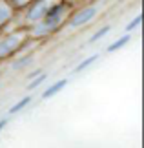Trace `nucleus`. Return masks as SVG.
<instances>
[{
  "label": "nucleus",
  "mask_w": 144,
  "mask_h": 148,
  "mask_svg": "<svg viewBox=\"0 0 144 148\" xmlns=\"http://www.w3.org/2000/svg\"><path fill=\"white\" fill-rule=\"evenodd\" d=\"M95 13H97V9L95 8H86V9H82L80 13H77L71 18V26L73 27H77V26H82V24H86L88 20H91L95 16Z\"/></svg>",
  "instance_id": "nucleus-1"
},
{
  "label": "nucleus",
  "mask_w": 144,
  "mask_h": 148,
  "mask_svg": "<svg viewBox=\"0 0 144 148\" xmlns=\"http://www.w3.org/2000/svg\"><path fill=\"white\" fill-rule=\"evenodd\" d=\"M18 42H20V37L18 35H16V37H9V38H5V40H2V42H0V57L9 55L11 51L18 46Z\"/></svg>",
  "instance_id": "nucleus-2"
},
{
  "label": "nucleus",
  "mask_w": 144,
  "mask_h": 148,
  "mask_svg": "<svg viewBox=\"0 0 144 148\" xmlns=\"http://www.w3.org/2000/svg\"><path fill=\"white\" fill-rule=\"evenodd\" d=\"M66 84H68V81H66V79H62V81H59V82H55V84H53V86H49L48 90H46V92H44V95H42V97H44V99H49V97H53V95H55V93H59V92H60V90H62V88H64V86H66Z\"/></svg>",
  "instance_id": "nucleus-3"
},
{
  "label": "nucleus",
  "mask_w": 144,
  "mask_h": 148,
  "mask_svg": "<svg viewBox=\"0 0 144 148\" xmlns=\"http://www.w3.org/2000/svg\"><path fill=\"white\" fill-rule=\"evenodd\" d=\"M29 102H31V97H24L22 101L16 102L15 106H11V108H9V113H16V112H20L22 108H26L27 104H29Z\"/></svg>",
  "instance_id": "nucleus-4"
},
{
  "label": "nucleus",
  "mask_w": 144,
  "mask_h": 148,
  "mask_svg": "<svg viewBox=\"0 0 144 148\" xmlns=\"http://www.w3.org/2000/svg\"><path fill=\"white\" fill-rule=\"evenodd\" d=\"M128 40H130V37H128V35H124L122 38H119L117 42H113L111 46L108 48V51H117V49H120V48L124 46V44H128Z\"/></svg>",
  "instance_id": "nucleus-5"
},
{
  "label": "nucleus",
  "mask_w": 144,
  "mask_h": 148,
  "mask_svg": "<svg viewBox=\"0 0 144 148\" xmlns=\"http://www.w3.org/2000/svg\"><path fill=\"white\" fill-rule=\"evenodd\" d=\"M97 59H99V55H91L89 59H86V60H82V62H80V64H78L77 68H75V71H82L84 68H88V66H91V64H93V62H95Z\"/></svg>",
  "instance_id": "nucleus-6"
},
{
  "label": "nucleus",
  "mask_w": 144,
  "mask_h": 148,
  "mask_svg": "<svg viewBox=\"0 0 144 148\" xmlns=\"http://www.w3.org/2000/svg\"><path fill=\"white\" fill-rule=\"evenodd\" d=\"M33 59H31V55H26V57H22L20 60H15L13 62V70H20V68H24L27 62H31Z\"/></svg>",
  "instance_id": "nucleus-7"
},
{
  "label": "nucleus",
  "mask_w": 144,
  "mask_h": 148,
  "mask_svg": "<svg viewBox=\"0 0 144 148\" xmlns=\"http://www.w3.org/2000/svg\"><path fill=\"white\" fill-rule=\"evenodd\" d=\"M108 33H109V27L106 26V27H102V29H100V31H97V33H95V35H93V37H91V40H93V42H95V40H99V38H102V37H104V35H108Z\"/></svg>",
  "instance_id": "nucleus-8"
},
{
  "label": "nucleus",
  "mask_w": 144,
  "mask_h": 148,
  "mask_svg": "<svg viewBox=\"0 0 144 148\" xmlns=\"http://www.w3.org/2000/svg\"><path fill=\"white\" fill-rule=\"evenodd\" d=\"M139 24H141V16H137V18H135V20H131V22H130V24H128V26H126V31H131V29H135V27H137V26H139Z\"/></svg>",
  "instance_id": "nucleus-9"
},
{
  "label": "nucleus",
  "mask_w": 144,
  "mask_h": 148,
  "mask_svg": "<svg viewBox=\"0 0 144 148\" xmlns=\"http://www.w3.org/2000/svg\"><path fill=\"white\" fill-rule=\"evenodd\" d=\"M44 81H46V75H38V77L35 79V81H33V82L29 84V88H37L38 84H40V82H44Z\"/></svg>",
  "instance_id": "nucleus-10"
},
{
  "label": "nucleus",
  "mask_w": 144,
  "mask_h": 148,
  "mask_svg": "<svg viewBox=\"0 0 144 148\" xmlns=\"http://www.w3.org/2000/svg\"><path fill=\"white\" fill-rule=\"evenodd\" d=\"M5 124H8V121H5V119H4V121H0V130H2V128L5 126Z\"/></svg>",
  "instance_id": "nucleus-11"
},
{
  "label": "nucleus",
  "mask_w": 144,
  "mask_h": 148,
  "mask_svg": "<svg viewBox=\"0 0 144 148\" xmlns=\"http://www.w3.org/2000/svg\"><path fill=\"white\" fill-rule=\"evenodd\" d=\"M38 73H40V71H33V73H29V79H33V77H37Z\"/></svg>",
  "instance_id": "nucleus-12"
}]
</instances>
